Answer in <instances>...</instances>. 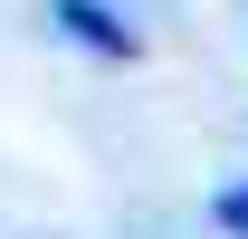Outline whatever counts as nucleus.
<instances>
[{"label": "nucleus", "instance_id": "nucleus-1", "mask_svg": "<svg viewBox=\"0 0 248 239\" xmlns=\"http://www.w3.org/2000/svg\"><path fill=\"white\" fill-rule=\"evenodd\" d=\"M48 19H58L77 48H95V58H134L143 38H134V19L124 10H105V0H48Z\"/></svg>", "mask_w": 248, "mask_h": 239}, {"label": "nucleus", "instance_id": "nucleus-2", "mask_svg": "<svg viewBox=\"0 0 248 239\" xmlns=\"http://www.w3.org/2000/svg\"><path fill=\"white\" fill-rule=\"evenodd\" d=\"M210 220H219L229 239H248V182H229V191H219V201H210Z\"/></svg>", "mask_w": 248, "mask_h": 239}]
</instances>
